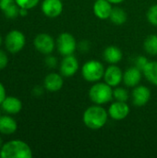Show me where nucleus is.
<instances>
[{
  "label": "nucleus",
  "instance_id": "f257e3e1",
  "mask_svg": "<svg viewBox=\"0 0 157 158\" xmlns=\"http://www.w3.org/2000/svg\"><path fill=\"white\" fill-rule=\"evenodd\" d=\"M108 116V112L101 105H93L84 111L82 120L88 129L97 131L106 124Z\"/></svg>",
  "mask_w": 157,
  "mask_h": 158
},
{
  "label": "nucleus",
  "instance_id": "f03ea898",
  "mask_svg": "<svg viewBox=\"0 0 157 158\" xmlns=\"http://www.w3.org/2000/svg\"><path fill=\"white\" fill-rule=\"evenodd\" d=\"M32 150L30 145L21 140H11L0 149V158H31Z\"/></svg>",
  "mask_w": 157,
  "mask_h": 158
},
{
  "label": "nucleus",
  "instance_id": "7ed1b4c3",
  "mask_svg": "<svg viewBox=\"0 0 157 158\" xmlns=\"http://www.w3.org/2000/svg\"><path fill=\"white\" fill-rule=\"evenodd\" d=\"M89 97L95 105H105L113 98V90L106 82H96L89 90Z\"/></svg>",
  "mask_w": 157,
  "mask_h": 158
},
{
  "label": "nucleus",
  "instance_id": "20e7f679",
  "mask_svg": "<svg viewBox=\"0 0 157 158\" xmlns=\"http://www.w3.org/2000/svg\"><path fill=\"white\" fill-rule=\"evenodd\" d=\"M105 70V67L100 61L89 60L82 66L81 75L89 82H97L104 78Z\"/></svg>",
  "mask_w": 157,
  "mask_h": 158
},
{
  "label": "nucleus",
  "instance_id": "39448f33",
  "mask_svg": "<svg viewBox=\"0 0 157 158\" xmlns=\"http://www.w3.org/2000/svg\"><path fill=\"white\" fill-rule=\"evenodd\" d=\"M26 44V37L24 33L19 30H12L6 35L5 46L6 50L11 54H17L20 52Z\"/></svg>",
  "mask_w": 157,
  "mask_h": 158
},
{
  "label": "nucleus",
  "instance_id": "423d86ee",
  "mask_svg": "<svg viewBox=\"0 0 157 158\" xmlns=\"http://www.w3.org/2000/svg\"><path fill=\"white\" fill-rule=\"evenodd\" d=\"M56 49L63 56L73 55L78 48L75 37L69 32H62L58 35L56 42Z\"/></svg>",
  "mask_w": 157,
  "mask_h": 158
},
{
  "label": "nucleus",
  "instance_id": "0eeeda50",
  "mask_svg": "<svg viewBox=\"0 0 157 158\" xmlns=\"http://www.w3.org/2000/svg\"><path fill=\"white\" fill-rule=\"evenodd\" d=\"M33 45L39 53L46 56L50 55L56 46L54 38L45 32L39 33L35 36L33 40Z\"/></svg>",
  "mask_w": 157,
  "mask_h": 158
},
{
  "label": "nucleus",
  "instance_id": "6e6552de",
  "mask_svg": "<svg viewBox=\"0 0 157 158\" xmlns=\"http://www.w3.org/2000/svg\"><path fill=\"white\" fill-rule=\"evenodd\" d=\"M79 68V61L73 55L66 56L60 63V74L63 77L70 78L77 73Z\"/></svg>",
  "mask_w": 157,
  "mask_h": 158
},
{
  "label": "nucleus",
  "instance_id": "1a4fd4ad",
  "mask_svg": "<svg viewBox=\"0 0 157 158\" xmlns=\"http://www.w3.org/2000/svg\"><path fill=\"white\" fill-rule=\"evenodd\" d=\"M41 9L44 16L55 19L61 15L63 11V3L61 0H43Z\"/></svg>",
  "mask_w": 157,
  "mask_h": 158
},
{
  "label": "nucleus",
  "instance_id": "9d476101",
  "mask_svg": "<svg viewBox=\"0 0 157 158\" xmlns=\"http://www.w3.org/2000/svg\"><path fill=\"white\" fill-rule=\"evenodd\" d=\"M132 104L138 107L145 106L151 98V91L144 85H137L131 93Z\"/></svg>",
  "mask_w": 157,
  "mask_h": 158
},
{
  "label": "nucleus",
  "instance_id": "9b49d317",
  "mask_svg": "<svg viewBox=\"0 0 157 158\" xmlns=\"http://www.w3.org/2000/svg\"><path fill=\"white\" fill-rule=\"evenodd\" d=\"M108 115L114 120H122L125 119L130 112V108L128 106L127 102H120L116 101L114 102L108 108Z\"/></svg>",
  "mask_w": 157,
  "mask_h": 158
},
{
  "label": "nucleus",
  "instance_id": "f8f14e48",
  "mask_svg": "<svg viewBox=\"0 0 157 158\" xmlns=\"http://www.w3.org/2000/svg\"><path fill=\"white\" fill-rule=\"evenodd\" d=\"M104 79L105 82L111 87H117L121 81H123V72L117 65H110L105 70Z\"/></svg>",
  "mask_w": 157,
  "mask_h": 158
},
{
  "label": "nucleus",
  "instance_id": "ddd939ff",
  "mask_svg": "<svg viewBox=\"0 0 157 158\" xmlns=\"http://www.w3.org/2000/svg\"><path fill=\"white\" fill-rule=\"evenodd\" d=\"M64 84L63 76L61 74L52 72L46 75L43 81V87L50 93H56L62 89Z\"/></svg>",
  "mask_w": 157,
  "mask_h": 158
},
{
  "label": "nucleus",
  "instance_id": "4468645a",
  "mask_svg": "<svg viewBox=\"0 0 157 158\" xmlns=\"http://www.w3.org/2000/svg\"><path fill=\"white\" fill-rule=\"evenodd\" d=\"M143 71L137 67L133 66L129 68L123 73V82L128 87H136L142 81Z\"/></svg>",
  "mask_w": 157,
  "mask_h": 158
},
{
  "label": "nucleus",
  "instance_id": "2eb2a0df",
  "mask_svg": "<svg viewBox=\"0 0 157 158\" xmlns=\"http://www.w3.org/2000/svg\"><path fill=\"white\" fill-rule=\"evenodd\" d=\"M0 106L5 113L8 115H17L22 109V102L16 96H6Z\"/></svg>",
  "mask_w": 157,
  "mask_h": 158
},
{
  "label": "nucleus",
  "instance_id": "dca6fc26",
  "mask_svg": "<svg viewBox=\"0 0 157 158\" xmlns=\"http://www.w3.org/2000/svg\"><path fill=\"white\" fill-rule=\"evenodd\" d=\"M93 13L100 19H108L112 12V4L108 0H96L93 4Z\"/></svg>",
  "mask_w": 157,
  "mask_h": 158
},
{
  "label": "nucleus",
  "instance_id": "f3484780",
  "mask_svg": "<svg viewBox=\"0 0 157 158\" xmlns=\"http://www.w3.org/2000/svg\"><path fill=\"white\" fill-rule=\"evenodd\" d=\"M17 121L9 115H2L0 117V133L4 135H11L17 131Z\"/></svg>",
  "mask_w": 157,
  "mask_h": 158
},
{
  "label": "nucleus",
  "instance_id": "a211bd4d",
  "mask_svg": "<svg viewBox=\"0 0 157 158\" xmlns=\"http://www.w3.org/2000/svg\"><path fill=\"white\" fill-rule=\"evenodd\" d=\"M104 59L110 65H117L123 57L122 51L116 45L107 46L103 53Z\"/></svg>",
  "mask_w": 157,
  "mask_h": 158
},
{
  "label": "nucleus",
  "instance_id": "6ab92c4d",
  "mask_svg": "<svg viewBox=\"0 0 157 158\" xmlns=\"http://www.w3.org/2000/svg\"><path fill=\"white\" fill-rule=\"evenodd\" d=\"M143 74L149 82L157 86V61H149L143 69Z\"/></svg>",
  "mask_w": 157,
  "mask_h": 158
},
{
  "label": "nucleus",
  "instance_id": "aec40b11",
  "mask_svg": "<svg viewBox=\"0 0 157 158\" xmlns=\"http://www.w3.org/2000/svg\"><path fill=\"white\" fill-rule=\"evenodd\" d=\"M109 19L115 25H123L128 19V15L123 8L113 7L111 15L109 17Z\"/></svg>",
  "mask_w": 157,
  "mask_h": 158
},
{
  "label": "nucleus",
  "instance_id": "412c9836",
  "mask_svg": "<svg viewBox=\"0 0 157 158\" xmlns=\"http://www.w3.org/2000/svg\"><path fill=\"white\" fill-rule=\"evenodd\" d=\"M144 50L147 54L151 56H156L157 55V35L151 34L146 37L143 43Z\"/></svg>",
  "mask_w": 157,
  "mask_h": 158
},
{
  "label": "nucleus",
  "instance_id": "4be33fe9",
  "mask_svg": "<svg viewBox=\"0 0 157 158\" xmlns=\"http://www.w3.org/2000/svg\"><path fill=\"white\" fill-rule=\"evenodd\" d=\"M113 97L116 99V101L127 102L130 98V94L127 89L123 87H117L115 90H113Z\"/></svg>",
  "mask_w": 157,
  "mask_h": 158
},
{
  "label": "nucleus",
  "instance_id": "5701e85b",
  "mask_svg": "<svg viewBox=\"0 0 157 158\" xmlns=\"http://www.w3.org/2000/svg\"><path fill=\"white\" fill-rule=\"evenodd\" d=\"M147 19L152 25L157 27V4L152 6L148 9V11H147Z\"/></svg>",
  "mask_w": 157,
  "mask_h": 158
},
{
  "label": "nucleus",
  "instance_id": "b1692460",
  "mask_svg": "<svg viewBox=\"0 0 157 158\" xmlns=\"http://www.w3.org/2000/svg\"><path fill=\"white\" fill-rule=\"evenodd\" d=\"M40 0H15L17 5L20 8H26V9H31L35 7Z\"/></svg>",
  "mask_w": 157,
  "mask_h": 158
},
{
  "label": "nucleus",
  "instance_id": "393cba45",
  "mask_svg": "<svg viewBox=\"0 0 157 158\" xmlns=\"http://www.w3.org/2000/svg\"><path fill=\"white\" fill-rule=\"evenodd\" d=\"M148 59L147 57L143 56H139L135 58V67H137L139 69H141L142 71L143 70V69L145 68V66L148 64Z\"/></svg>",
  "mask_w": 157,
  "mask_h": 158
},
{
  "label": "nucleus",
  "instance_id": "a878e982",
  "mask_svg": "<svg viewBox=\"0 0 157 158\" xmlns=\"http://www.w3.org/2000/svg\"><path fill=\"white\" fill-rule=\"evenodd\" d=\"M44 63L45 65L50 68V69H55L57 66V59L56 56H51V55H47L45 59H44Z\"/></svg>",
  "mask_w": 157,
  "mask_h": 158
},
{
  "label": "nucleus",
  "instance_id": "bb28decb",
  "mask_svg": "<svg viewBox=\"0 0 157 158\" xmlns=\"http://www.w3.org/2000/svg\"><path fill=\"white\" fill-rule=\"evenodd\" d=\"M8 64V57L7 55L0 49V70H3L4 69L6 68Z\"/></svg>",
  "mask_w": 157,
  "mask_h": 158
},
{
  "label": "nucleus",
  "instance_id": "cd10ccee",
  "mask_svg": "<svg viewBox=\"0 0 157 158\" xmlns=\"http://www.w3.org/2000/svg\"><path fill=\"white\" fill-rule=\"evenodd\" d=\"M90 43L88 42V41H86V40H84V41H81L80 44H79V45H78V48L80 49V51H82V52H87V51H89L90 50Z\"/></svg>",
  "mask_w": 157,
  "mask_h": 158
},
{
  "label": "nucleus",
  "instance_id": "c85d7f7f",
  "mask_svg": "<svg viewBox=\"0 0 157 158\" xmlns=\"http://www.w3.org/2000/svg\"><path fill=\"white\" fill-rule=\"evenodd\" d=\"M43 94V88L42 86H35L33 89H32V94L35 95V96H40Z\"/></svg>",
  "mask_w": 157,
  "mask_h": 158
},
{
  "label": "nucleus",
  "instance_id": "c756f323",
  "mask_svg": "<svg viewBox=\"0 0 157 158\" xmlns=\"http://www.w3.org/2000/svg\"><path fill=\"white\" fill-rule=\"evenodd\" d=\"M6 97V88L3 85L2 82H0V105L4 101V99Z\"/></svg>",
  "mask_w": 157,
  "mask_h": 158
},
{
  "label": "nucleus",
  "instance_id": "7c9ffc66",
  "mask_svg": "<svg viewBox=\"0 0 157 158\" xmlns=\"http://www.w3.org/2000/svg\"><path fill=\"white\" fill-rule=\"evenodd\" d=\"M28 10L29 9H26V8H19V16L20 17H26L29 13Z\"/></svg>",
  "mask_w": 157,
  "mask_h": 158
},
{
  "label": "nucleus",
  "instance_id": "2f4dec72",
  "mask_svg": "<svg viewBox=\"0 0 157 158\" xmlns=\"http://www.w3.org/2000/svg\"><path fill=\"white\" fill-rule=\"evenodd\" d=\"M111 4H120V3H122V2H124L125 0H108Z\"/></svg>",
  "mask_w": 157,
  "mask_h": 158
},
{
  "label": "nucleus",
  "instance_id": "473e14b6",
  "mask_svg": "<svg viewBox=\"0 0 157 158\" xmlns=\"http://www.w3.org/2000/svg\"><path fill=\"white\" fill-rule=\"evenodd\" d=\"M2 146H3V142H2V139L0 138V149H1Z\"/></svg>",
  "mask_w": 157,
  "mask_h": 158
},
{
  "label": "nucleus",
  "instance_id": "72a5a7b5",
  "mask_svg": "<svg viewBox=\"0 0 157 158\" xmlns=\"http://www.w3.org/2000/svg\"><path fill=\"white\" fill-rule=\"evenodd\" d=\"M2 43H3V39H2V37H1V35H0V46H1V44H2Z\"/></svg>",
  "mask_w": 157,
  "mask_h": 158
},
{
  "label": "nucleus",
  "instance_id": "f704fd0d",
  "mask_svg": "<svg viewBox=\"0 0 157 158\" xmlns=\"http://www.w3.org/2000/svg\"><path fill=\"white\" fill-rule=\"evenodd\" d=\"M2 116V108H0V117Z\"/></svg>",
  "mask_w": 157,
  "mask_h": 158
}]
</instances>
